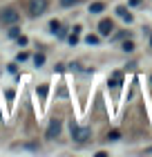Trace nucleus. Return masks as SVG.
<instances>
[{
	"label": "nucleus",
	"instance_id": "nucleus-8",
	"mask_svg": "<svg viewBox=\"0 0 152 157\" xmlns=\"http://www.w3.org/2000/svg\"><path fill=\"white\" fill-rule=\"evenodd\" d=\"M103 9H105L103 2H92L90 5V13H98V11H103Z\"/></svg>",
	"mask_w": 152,
	"mask_h": 157
},
{
	"label": "nucleus",
	"instance_id": "nucleus-7",
	"mask_svg": "<svg viewBox=\"0 0 152 157\" xmlns=\"http://www.w3.org/2000/svg\"><path fill=\"white\" fill-rule=\"evenodd\" d=\"M117 13L123 18V20H128V23H132V13H130L125 7H117Z\"/></svg>",
	"mask_w": 152,
	"mask_h": 157
},
{
	"label": "nucleus",
	"instance_id": "nucleus-19",
	"mask_svg": "<svg viewBox=\"0 0 152 157\" xmlns=\"http://www.w3.org/2000/svg\"><path fill=\"white\" fill-rule=\"evenodd\" d=\"M16 40H18V43H20V45H27V36H18V38H16Z\"/></svg>",
	"mask_w": 152,
	"mask_h": 157
},
{
	"label": "nucleus",
	"instance_id": "nucleus-13",
	"mask_svg": "<svg viewBox=\"0 0 152 157\" xmlns=\"http://www.w3.org/2000/svg\"><path fill=\"white\" fill-rule=\"evenodd\" d=\"M81 0H61V5L63 7H72V5H78Z\"/></svg>",
	"mask_w": 152,
	"mask_h": 157
},
{
	"label": "nucleus",
	"instance_id": "nucleus-14",
	"mask_svg": "<svg viewBox=\"0 0 152 157\" xmlns=\"http://www.w3.org/2000/svg\"><path fill=\"white\" fill-rule=\"evenodd\" d=\"M119 137H121V132H119V130H112L110 135H107V139H112V141H114V139H119Z\"/></svg>",
	"mask_w": 152,
	"mask_h": 157
},
{
	"label": "nucleus",
	"instance_id": "nucleus-2",
	"mask_svg": "<svg viewBox=\"0 0 152 157\" xmlns=\"http://www.w3.org/2000/svg\"><path fill=\"white\" fill-rule=\"evenodd\" d=\"M49 7V0H29V5H27V11H29L32 18H38L43 13L47 11Z\"/></svg>",
	"mask_w": 152,
	"mask_h": 157
},
{
	"label": "nucleus",
	"instance_id": "nucleus-17",
	"mask_svg": "<svg viewBox=\"0 0 152 157\" xmlns=\"http://www.w3.org/2000/svg\"><path fill=\"white\" fill-rule=\"evenodd\" d=\"M38 94H40V97L47 94V85H40V88H38Z\"/></svg>",
	"mask_w": 152,
	"mask_h": 157
},
{
	"label": "nucleus",
	"instance_id": "nucleus-18",
	"mask_svg": "<svg viewBox=\"0 0 152 157\" xmlns=\"http://www.w3.org/2000/svg\"><path fill=\"white\" fill-rule=\"evenodd\" d=\"M27 59H29V54H27V52H20L18 54V61H27Z\"/></svg>",
	"mask_w": 152,
	"mask_h": 157
},
{
	"label": "nucleus",
	"instance_id": "nucleus-6",
	"mask_svg": "<svg viewBox=\"0 0 152 157\" xmlns=\"http://www.w3.org/2000/svg\"><path fill=\"white\" fill-rule=\"evenodd\" d=\"M107 83H110V88H114V90H119L121 85H123V72H114L110 78H107Z\"/></svg>",
	"mask_w": 152,
	"mask_h": 157
},
{
	"label": "nucleus",
	"instance_id": "nucleus-11",
	"mask_svg": "<svg viewBox=\"0 0 152 157\" xmlns=\"http://www.w3.org/2000/svg\"><path fill=\"white\" fill-rule=\"evenodd\" d=\"M18 36H20V29L11 25V29H9V38H18Z\"/></svg>",
	"mask_w": 152,
	"mask_h": 157
},
{
	"label": "nucleus",
	"instance_id": "nucleus-12",
	"mask_svg": "<svg viewBox=\"0 0 152 157\" xmlns=\"http://www.w3.org/2000/svg\"><path fill=\"white\" fill-rule=\"evenodd\" d=\"M132 49H134V43H132V40H125V43H123V52H132Z\"/></svg>",
	"mask_w": 152,
	"mask_h": 157
},
{
	"label": "nucleus",
	"instance_id": "nucleus-3",
	"mask_svg": "<svg viewBox=\"0 0 152 157\" xmlns=\"http://www.w3.org/2000/svg\"><path fill=\"white\" fill-rule=\"evenodd\" d=\"M90 137H92L90 128H81V126H76L74 121H72V139H76L78 144H85V141H90Z\"/></svg>",
	"mask_w": 152,
	"mask_h": 157
},
{
	"label": "nucleus",
	"instance_id": "nucleus-10",
	"mask_svg": "<svg viewBox=\"0 0 152 157\" xmlns=\"http://www.w3.org/2000/svg\"><path fill=\"white\" fill-rule=\"evenodd\" d=\"M49 29H52L54 34H58L61 32V23H58V20H52V23H49Z\"/></svg>",
	"mask_w": 152,
	"mask_h": 157
},
{
	"label": "nucleus",
	"instance_id": "nucleus-20",
	"mask_svg": "<svg viewBox=\"0 0 152 157\" xmlns=\"http://www.w3.org/2000/svg\"><path fill=\"white\" fill-rule=\"evenodd\" d=\"M148 153H152V148H148Z\"/></svg>",
	"mask_w": 152,
	"mask_h": 157
},
{
	"label": "nucleus",
	"instance_id": "nucleus-21",
	"mask_svg": "<svg viewBox=\"0 0 152 157\" xmlns=\"http://www.w3.org/2000/svg\"><path fill=\"white\" fill-rule=\"evenodd\" d=\"M150 81H152V78H150Z\"/></svg>",
	"mask_w": 152,
	"mask_h": 157
},
{
	"label": "nucleus",
	"instance_id": "nucleus-4",
	"mask_svg": "<svg viewBox=\"0 0 152 157\" xmlns=\"http://www.w3.org/2000/svg\"><path fill=\"white\" fill-rule=\"evenodd\" d=\"M61 130H63V121H61V119H52V121H49V126H47L45 137H47V139H56V137L61 135Z\"/></svg>",
	"mask_w": 152,
	"mask_h": 157
},
{
	"label": "nucleus",
	"instance_id": "nucleus-5",
	"mask_svg": "<svg viewBox=\"0 0 152 157\" xmlns=\"http://www.w3.org/2000/svg\"><path fill=\"white\" fill-rule=\"evenodd\" d=\"M112 32H114V23H112L110 18H103L98 23V34H101V36H110Z\"/></svg>",
	"mask_w": 152,
	"mask_h": 157
},
{
	"label": "nucleus",
	"instance_id": "nucleus-16",
	"mask_svg": "<svg viewBox=\"0 0 152 157\" xmlns=\"http://www.w3.org/2000/svg\"><path fill=\"white\" fill-rule=\"evenodd\" d=\"M76 43H78V36H76V32H74V34L69 36V45H76Z\"/></svg>",
	"mask_w": 152,
	"mask_h": 157
},
{
	"label": "nucleus",
	"instance_id": "nucleus-9",
	"mask_svg": "<svg viewBox=\"0 0 152 157\" xmlns=\"http://www.w3.org/2000/svg\"><path fill=\"white\" fill-rule=\"evenodd\" d=\"M34 63H36V67H40L43 63H45V54H43V52H38V54L34 56Z\"/></svg>",
	"mask_w": 152,
	"mask_h": 157
},
{
	"label": "nucleus",
	"instance_id": "nucleus-1",
	"mask_svg": "<svg viewBox=\"0 0 152 157\" xmlns=\"http://www.w3.org/2000/svg\"><path fill=\"white\" fill-rule=\"evenodd\" d=\"M18 23H20L18 9H13V7H5V9H0V25L11 27V25H18Z\"/></svg>",
	"mask_w": 152,
	"mask_h": 157
},
{
	"label": "nucleus",
	"instance_id": "nucleus-15",
	"mask_svg": "<svg viewBox=\"0 0 152 157\" xmlns=\"http://www.w3.org/2000/svg\"><path fill=\"white\" fill-rule=\"evenodd\" d=\"M85 40H87V43H90V45H96V43H98V36H87V38H85Z\"/></svg>",
	"mask_w": 152,
	"mask_h": 157
}]
</instances>
